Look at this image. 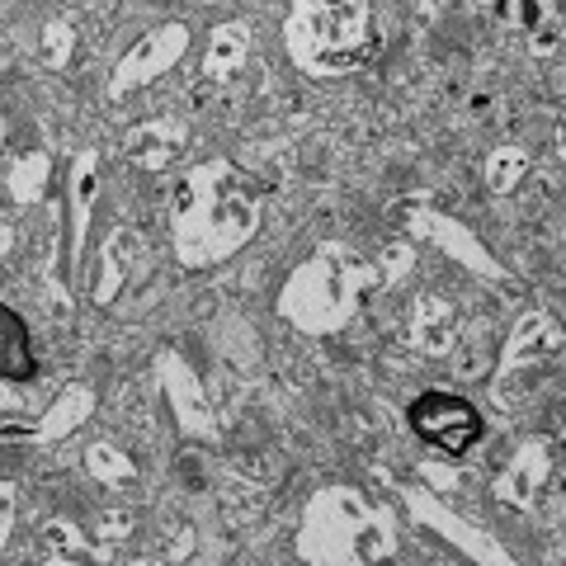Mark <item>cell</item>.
<instances>
[{
	"instance_id": "obj_1",
	"label": "cell",
	"mask_w": 566,
	"mask_h": 566,
	"mask_svg": "<svg viewBox=\"0 0 566 566\" xmlns=\"http://www.w3.org/2000/svg\"><path fill=\"white\" fill-rule=\"evenodd\" d=\"M260 189L227 161H193L170 193V241L185 270H212L232 260L260 232Z\"/></svg>"
},
{
	"instance_id": "obj_2",
	"label": "cell",
	"mask_w": 566,
	"mask_h": 566,
	"mask_svg": "<svg viewBox=\"0 0 566 566\" xmlns=\"http://www.w3.org/2000/svg\"><path fill=\"white\" fill-rule=\"evenodd\" d=\"M397 543L392 510L359 486H322L297 524V557L307 566H382L397 557Z\"/></svg>"
},
{
	"instance_id": "obj_3",
	"label": "cell",
	"mask_w": 566,
	"mask_h": 566,
	"mask_svg": "<svg viewBox=\"0 0 566 566\" xmlns=\"http://www.w3.org/2000/svg\"><path fill=\"white\" fill-rule=\"evenodd\" d=\"M368 293H378L374 260L354 255L349 245L326 241L312 260L283 279L279 289V316L303 335H335L354 322V312Z\"/></svg>"
},
{
	"instance_id": "obj_4",
	"label": "cell",
	"mask_w": 566,
	"mask_h": 566,
	"mask_svg": "<svg viewBox=\"0 0 566 566\" xmlns=\"http://www.w3.org/2000/svg\"><path fill=\"white\" fill-rule=\"evenodd\" d=\"M378 10L364 0H303L283 20V48L303 76L331 81L374 62Z\"/></svg>"
},
{
	"instance_id": "obj_5",
	"label": "cell",
	"mask_w": 566,
	"mask_h": 566,
	"mask_svg": "<svg viewBox=\"0 0 566 566\" xmlns=\"http://www.w3.org/2000/svg\"><path fill=\"white\" fill-rule=\"evenodd\" d=\"M401 501H406V510H411V520L420 528H430L434 538H444L453 553H463L468 562H476V566H520L515 553H510V547L495 538L491 528L472 524L468 515H458L449 501H439V491H430V486H406Z\"/></svg>"
},
{
	"instance_id": "obj_6",
	"label": "cell",
	"mask_w": 566,
	"mask_h": 566,
	"mask_svg": "<svg viewBox=\"0 0 566 566\" xmlns=\"http://www.w3.org/2000/svg\"><path fill=\"white\" fill-rule=\"evenodd\" d=\"M189 39L193 33L185 20H166V24H151L147 33H137L109 71V99H128L137 91H147L151 81L170 76L189 57Z\"/></svg>"
},
{
	"instance_id": "obj_7",
	"label": "cell",
	"mask_w": 566,
	"mask_h": 566,
	"mask_svg": "<svg viewBox=\"0 0 566 566\" xmlns=\"http://www.w3.org/2000/svg\"><path fill=\"white\" fill-rule=\"evenodd\" d=\"M557 349H562V331L553 322V312L547 307L520 312L510 335L501 340V354H495V374H491L495 392H501L505 401L520 397V382L534 378L547 359H557Z\"/></svg>"
},
{
	"instance_id": "obj_8",
	"label": "cell",
	"mask_w": 566,
	"mask_h": 566,
	"mask_svg": "<svg viewBox=\"0 0 566 566\" xmlns=\"http://www.w3.org/2000/svg\"><path fill=\"white\" fill-rule=\"evenodd\" d=\"M99 185H104V156H99V147H81L66 166V237H62L66 279H76V283L85 274V245H91Z\"/></svg>"
},
{
	"instance_id": "obj_9",
	"label": "cell",
	"mask_w": 566,
	"mask_h": 566,
	"mask_svg": "<svg viewBox=\"0 0 566 566\" xmlns=\"http://www.w3.org/2000/svg\"><path fill=\"white\" fill-rule=\"evenodd\" d=\"M151 378L161 387V397L170 406L175 424H180L185 439H218V416H212L208 387L193 374V364L185 359L180 349H161L151 359Z\"/></svg>"
},
{
	"instance_id": "obj_10",
	"label": "cell",
	"mask_w": 566,
	"mask_h": 566,
	"mask_svg": "<svg viewBox=\"0 0 566 566\" xmlns=\"http://www.w3.org/2000/svg\"><path fill=\"white\" fill-rule=\"evenodd\" d=\"M411 424L434 453H449V458L476 449V439H482V416L463 397L439 392V387L411 401Z\"/></svg>"
},
{
	"instance_id": "obj_11",
	"label": "cell",
	"mask_w": 566,
	"mask_h": 566,
	"mask_svg": "<svg viewBox=\"0 0 566 566\" xmlns=\"http://www.w3.org/2000/svg\"><path fill=\"white\" fill-rule=\"evenodd\" d=\"M411 232H416L420 241H430L439 255H449L453 264H463V270L476 274V279H486V283H505V279H510V274H505V264L491 255V245L476 237L468 222L449 218V212L416 208V212H411Z\"/></svg>"
},
{
	"instance_id": "obj_12",
	"label": "cell",
	"mask_w": 566,
	"mask_h": 566,
	"mask_svg": "<svg viewBox=\"0 0 566 566\" xmlns=\"http://www.w3.org/2000/svg\"><path fill=\"white\" fill-rule=\"evenodd\" d=\"M547 482H553V439L528 434L495 476V501L510 510H528L547 491Z\"/></svg>"
},
{
	"instance_id": "obj_13",
	"label": "cell",
	"mask_w": 566,
	"mask_h": 566,
	"mask_svg": "<svg viewBox=\"0 0 566 566\" xmlns=\"http://www.w3.org/2000/svg\"><path fill=\"white\" fill-rule=\"evenodd\" d=\"M142 232L137 227H109L99 241V260H95V279H91V297L99 307H114V297L123 293V283L133 279V270L142 264Z\"/></svg>"
},
{
	"instance_id": "obj_14",
	"label": "cell",
	"mask_w": 566,
	"mask_h": 566,
	"mask_svg": "<svg viewBox=\"0 0 566 566\" xmlns=\"http://www.w3.org/2000/svg\"><path fill=\"white\" fill-rule=\"evenodd\" d=\"M189 147V123L175 118V114H156L147 123H137L123 142V151H128V161L142 166V170H166L180 161V151Z\"/></svg>"
},
{
	"instance_id": "obj_15",
	"label": "cell",
	"mask_w": 566,
	"mask_h": 566,
	"mask_svg": "<svg viewBox=\"0 0 566 566\" xmlns=\"http://www.w3.org/2000/svg\"><path fill=\"white\" fill-rule=\"evenodd\" d=\"M406 335H411L416 354L424 359H449L458 345V312L449 297L439 293H420L411 303V322H406Z\"/></svg>"
},
{
	"instance_id": "obj_16",
	"label": "cell",
	"mask_w": 566,
	"mask_h": 566,
	"mask_svg": "<svg viewBox=\"0 0 566 566\" xmlns=\"http://www.w3.org/2000/svg\"><path fill=\"white\" fill-rule=\"evenodd\" d=\"M91 416H95V387L91 382H66L62 392L48 401V411L24 430V439L29 444H62V439L76 434Z\"/></svg>"
},
{
	"instance_id": "obj_17",
	"label": "cell",
	"mask_w": 566,
	"mask_h": 566,
	"mask_svg": "<svg viewBox=\"0 0 566 566\" xmlns=\"http://www.w3.org/2000/svg\"><path fill=\"white\" fill-rule=\"evenodd\" d=\"M251 62V24L245 20H227L208 33V43H203V76L208 81H232L237 71Z\"/></svg>"
},
{
	"instance_id": "obj_18",
	"label": "cell",
	"mask_w": 566,
	"mask_h": 566,
	"mask_svg": "<svg viewBox=\"0 0 566 566\" xmlns=\"http://www.w3.org/2000/svg\"><path fill=\"white\" fill-rule=\"evenodd\" d=\"M48 180H52V156L43 147H29L20 156H10V166H6V189H10V199L20 203V208H33L48 193Z\"/></svg>"
},
{
	"instance_id": "obj_19",
	"label": "cell",
	"mask_w": 566,
	"mask_h": 566,
	"mask_svg": "<svg viewBox=\"0 0 566 566\" xmlns=\"http://www.w3.org/2000/svg\"><path fill=\"white\" fill-rule=\"evenodd\" d=\"M43 553H48L52 566H95L91 534L71 520H48L43 524Z\"/></svg>"
},
{
	"instance_id": "obj_20",
	"label": "cell",
	"mask_w": 566,
	"mask_h": 566,
	"mask_svg": "<svg viewBox=\"0 0 566 566\" xmlns=\"http://www.w3.org/2000/svg\"><path fill=\"white\" fill-rule=\"evenodd\" d=\"M85 472H91V482L109 486V491H128L137 482L133 453H123L118 444H109V439H99V444L85 449Z\"/></svg>"
},
{
	"instance_id": "obj_21",
	"label": "cell",
	"mask_w": 566,
	"mask_h": 566,
	"mask_svg": "<svg viewBox=\"0 0 566 566\" xmlns=\"http://www.w3.org/2000/svg\"><path fill=\"white\" fill-rule=\"evenodd\" d=\"M534 170V156H528L524 147H515V142H505V147H495L486 156V170H482V180L491 193H515L524 185V175Z\"/></svg>"
},
{
	"instance_id": "obj_22",
	"label": "cell",
	"mask_w": 566,
	"mask_h": 566,
	"mask_svg": "<svg viewBox=\"0 0 566 566\" xmlns=\"http://www.w3.org/2000/svg\"><path fill=\"white\" fill-rule=\"evenodd\" d=\"M33 368V354H29V335L14 316L0 307V378H24Z\"/></svg>"
},
{
	"instance_id": "obj_23",
	"label": "cell",
	"mask_w": 566,
	"mask_h": 566,
	"mask_svg": "<svg viewBox=\"0 0 566 566\" xmlns=\"http://www.w3.org/2000/svg\"><path fill=\"white\" fill-rule=\"evenodd\" d=\"M71 57H76V24L57 14V20H48V24L39 29V62H43L48 71H66Z\"/></svg>"
},
{
	"instance_id": "obj_24",
	"label": "cell",
	"mask_w": 566,
	"mask_h": 566,
	"mask_svg": "<svg viewBox=\"0 0 566 566\" xmlns=\"http://www.w3.org/2000/svg\"><path fill=\"white\" fill-rule=\"evenodd\" d=\"M453 374L458 378H491V340H486V331H476L472 340L453 345Z\"/></svg>"
},
{
	"instance_id": "obj_25",
	"label": "cell",
	"mask_w": 566,
	"mask_h": 566,
	"mask_svg": "<svg viewBox=\"0 0 566 566\" xmlns=\"http://www.w3.org/2000/svg\"><path fill=\"white\" fill-rule=\"evenodd\" d=\"M411 270H416V245H411V241H392V245H382L378 260H374L378 289H392V283H401Z\"/></svg>"
},
{
	"instance_id": "obj_26",
	"label": "cell",
	"mask_w": 566,
	"mask_h": 566,
	"mask_svg": "<svg viewBox=\"0 0 566 566\" xmlns=\"http://www.w3.org/2000/svg\"><path fill=\"white\" fill-rule=\"evenodd\" d=\"M524 39H528V52H534V57H553V52L562 48V14L547 6V10H543V20L528 29Z\"/></svg>"
},
{
	"instance_id": "obj_27",
	"label": "cell",
	"mask_w": 566,
	"mask_h": 566,
	"mask_svg": "<svg viewBox=\"0 0 566 566\" xmlns=\"http://www.w3.org/2000/svg\"><path fill=\"white\" fill-rule=\"evenodd\" d=\"M133 534V515L128 510H104V515L95 520V538L99 543H123Z\"/></svg>"
},
{
	"instance_id": "obj_28",
	"label": "cell",
	"mask_w": 566,
	"mask_h": 566,
	"mask_svg": "<svg viewBox=\"0 0 566 566\" xmlns=\"http://www.w3.org/2000/svg\"><path fill=\"white\" fill-rule=\"evenodd\" d=\"M14 520H20V491H14L10 482H0V547L10 543Z\"/></svg>"
},
{
	"instance_id": "obj_29",
	"label": "cell",
	"mask_w": 566,
	"mask_h": 566,
	"mask_svg": "<svg viewBox=\"0 0 566 566\" xmlns=\"http://www.w3.org/2000/svg\"><path fill=\"white\" fill-rule=\"evenodd\" d=\"M543 10H547V6H510L505 20H510V24H524V33H528V29L543 20Z\"/></svg>"
},
{
	"instance_id": "obj_30",
	"label": "cell",
	"mask_w": 566,
	"mask_h": 566,
	"mask_svg": "<svg viewBox=\"0 0 566 566\" xmlns=\"http://www.w3.org/2000/svg\"><path fill=\"white\" fill-rule=\"evenodd\" d=\"M10 245H14V232H10V222H6V218H0V255H6V251H10Z\"/></svg>"
},
{
	"instance_id": "obj_31",
	"label": "cell",
	"mask_w": 566,
	"mask_h": 566,
	"mask_svg": "<svg viewBox=\"0 0 566 566\" xmlns=\"http://www.w3.org/2000/svg\"><path fill=\"white\" fill-rule=\"evenodd\" d=\"M128 566H166L161 557H137V562H128Z\"/></svg>"
},
{
	"instance_id": "obj_32",
	"label": "cell",
	"mask_w": 566,
	"mask_h": 566,
	"mask_svg": "<svg viewBox=\"0 0 566 566\" xmlns=\"http://www.w3.org/2000/svg\"><path fill=\"white\" fill-rule=\"evenodd\" d=\"M0 406H14V392H10V387H0Z\"/></svg>"
},
{
	"instance_id": "obj_33",
	"label": "cell",
	"mask_w": 566,
	"mask_h": 566,
	"mask_svg": "<svg viewBox=\"0 0 566 566\" xmlns=\"http://www.w3.org/2000/svg\"><path fill=\"white\" fill-rule=\"evenodd\" d=\"M392 566H401V562H392Z\"/></svg>"
}]
</instances>
